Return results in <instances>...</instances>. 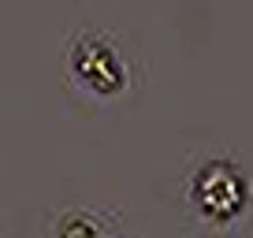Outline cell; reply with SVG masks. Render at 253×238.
Returning <instances> with one entry per match:
<instances>
[{
  "mask_svg": "<svg viewBox=\"0 0 253 238\" xmlns=\"http://www.w3.org/2000/svg\"><path fill=\"white\" fill-rule=\"evenodd\" d=\"M253 201L250 175L231 160H209L190 179V205L209 223H235Z\"/></svg>",
  "mask_w": 253,
  "mask_h": 238,
  "instance_id": "1",
  "label": "cell"
},
{
  "mask_svg": "<svg viewBox=\"0 0 253 238\" xmlns=\"http://www.w3.org/2000/svg\"><path fill=\"white\" fill-rule=\"evenodd\" d=\"M71 75L97 97H116L126 89V67L104 38H82L71 52Z\"/></svg>",
  "mask_w": 253,
  "mask_h": 238,
  "instance_id": "2",
  "label": "cell"
}]
</instances>
